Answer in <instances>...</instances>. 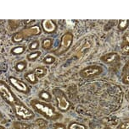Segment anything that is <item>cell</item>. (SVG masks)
Wrapping results in <instances>:
<instances>
[{"mask_svg": "<svg viewBox=\"0 0 129 129\" xmlns=\"http://www.w3.org/2000/svg\"><path fill=\"white\" fill-rule=\"evenodd\" d=\"M0 96L7 103L13 105L17 103V99L15 95L12 93L9 87L3 81H0Z\"/></svg>", "mask_w": 129, "mask_h": 129, "instance_id": "obj_1", "label": "cell"}, {"mask_svg": "<svg viewBox=\"0 0 129 129\" xmlns=\"http://www.w3.org/2000/svg\"><path fill=\"white\" fill-rule=\"evenodd\" d=\"M31 105L36 111H39V113L44 115L48 118H53L54 116V111L52 107H50L48 105L42 103L38 101H32L31 102Z\"/></svg>", "mask_w": 129, "mask_h": 129, "instance_id": "obj_2", "label": "cell"}, {"mask_svg": "<svg viewBox=\"0 0 129 129\" xmlns=\"http://www.w3.org/2000/svg\"><path fill=\"white\" fill-rule=\"evenodd\" d=\"M14 111H15L16 116L21 119H24V120H29L34 116L32 111L29 110L24 105L18 103V102L14 104Z\"/></svg>", "mask_w": 129, "mask_h": 129, "instance_id": "obj_3", "label": "cell"}, {"mask_svg": "<svg viewBox=\"0 0 129 129\" xmlns=\"http://www.w3.org/2000/svg\"><path fill=\"white\" fill-rule=\"evenodd\" d=\"M39 33H40L39 27H38V26H34V27L26 29V30L15 34V35L13 36V41L14 42H20V41H22L24 38L26 37V36L38 35V34H39Z\"/></svg>", "mask_w": 129, "mask_h": 129, "instance_id": "obj_4", "label": "cell"}, {"mask_svg": "<svg viewBox=\"0 0 129 129\" xmlns=\"http://www.w3.org/2000/svg\"><path fill=\"white\" fill-rule=\"evenodd\" d=\"M9 82H10V84L13 85V86L17 89V90H19L20 92L27 94V93H29V91H30L29 87L25 84V83L21 81V80L15 79V78L10 77V78H9Z\"/></svg>", "mask_w": 129, "mask_h": 129, "instance_id": "obj_5", "label": "cell"}, {"mask_svg": "<svg viewBox=\"0 0 129 129\" xmlns=\"http://www.w3.org/2000/svg\"><path fill=\"white\" fill-rule=\"evenodd\" d=\"M54 94H55V97H56V99H57L59 108L62 111L67 110L68 107H69V102H68L67 100L65 99V95L61 93V91L54 90Z\"/></svg>", "mask_w": 129, "mask_h": 129, "instance_id": "obj_6", "label": "cell"}, {"mask_svg": "<svg viewBox=\"0 0 129 129\" xmlns=\"http://www.w3.org/2000/svg\"><path fill=\"white\" fill-rule=\"evenodd\" d=\"M92 44H93L92 41L88 39L85 41L83 44L79 47V50H77V56L81 58L86 57L87 53L89 52L90 49L92 48V46H93Z\"/></svg>", "mask_w": 129, "mask_h": 129, "instance_id": "obj_7", "label": "cell"}, {"mask_svg": "<svg viewBox=\"0 0 129 129\" xmlns=\"http://www.w3.org/2000/svg\"><path fill=\"white\" fill-rule=\"evenodd\" d=\"M99 71V68H96V67H88L87 69H83L82 71L81 72V75L82 77L84 78H87V77H89V76H92V75L97 74Z\"/></svg>", "mask_w": 129, "mask_h": 129, "instance_id": "obj_8", "label": "cell"}, {"mask_svg": "<svg viewBox=\"0 0 129 129\" xmlns=\"http://www.w3.org/2000/svg\"><path fill=\"white\" fill-rule=\"evenodd\" d=\"M72 42V35L70 33H67L63 36L62 39V48L63 49H67L70 47V43Z\"/></svg>", "mask_w": 129, "mask_h": 129, "instance_id": "obj_9", "label": "cell"}, {"mask_svg": "<svg viewBox=\"0 0 129 129\" xmlns=\"http://www.w3.org/2000/svg\"><path fill=\"white\" fill-rule=\"evenodd\" d=\"M43 29L47 31V32H52L55 30V25L53 23L52 20H49V19H46L43 22Z\"/></svg>", "mask_w": 129, "mask_h": 129, "instance_id": "obj_10", "label": "cell"}, {"mask_svg": "<svg viewBox=\"0 0 129 129\" xmlns=\"http://www.w3.org/2000/svg\"><path fill=\"white\" fill-rule=\"evenodd\" d=\"M25 79L30 83V84H36L38 82V79L35 74V73H28L25 75Z\"/></svg>", "mask_w": 129, "mask_h": 129, "instance_id": "obj_11", "label": "cell"}, {"mask_svg": "<svg viewBox=\"0 0 129 129\" xmlns=\"http://www.w3.org/2000/svg\"><path fill=\"white\" fill-rule=\"evenodd\" d=\"M122 50L124 52H129V34H126V35L124 36Z\"/></svg>", "mask_w": 129, "mask_h": 129, "instance_id": "obj_12", "label": "cell"}, {"mask_svg": "<svg viewBox=\"0 0 129 129\" xmlns=\"http://www.w3.org/2000/svg\"><path fill=\"white\" fill-rule=\"evenodd\" d=\"M34 73H35L36 76L38 78H42L44 76V75H46L47 70L45 69H43V68H38V69H36L34 70Z\"/></svg>", "mask_w": 129, "mask_h": 129, "instance_id": "obj_13", "label": "cell"}, {"mask_svg": "<svg viewBox=\"0 0 129 129\" xmlns=\"http://www.w3.org/2000/svg\"><path fill=\"white\" fill-rule=\"evenodd\" d=\"M14 126L15 129H31V126L23 122H14Z\"/></svg>", "mask_w": 129, "mask_h": 129, "instance_id": "obj_14", "label": "cell"}, {"mask_svg": "<svg viewBox=\"0 0 129 129\" xmlns=\"http://www.w3.org/2000/svg\"><path fill=\"white\" fill-rule=\"evenodd\" d=\"M116 57H117V55L116 53H113V54H109L106 55L105 57H103V60L104 62L109 63V62H112L113 61H115Z\"/></svg>", "mask_w": 129, "mask_h": 129, "instance_id": "obj_15", "label": "cell"}, {"mask_svg": "<svg viewBox=\"0 0 129 129\" xmlns=\"http://www.w3.org/2000/svg\"><path fill=\"white\" fill-rule=\"evenodd\" d=\"M26 62H24V61L23 62H18L16 64V69H17V71H19V72L23 71V70L26 69Z\"/></svg>", "mask_w": 129, "mask_h": 129, "instance_id": "obj_16", "label": "cell"}, {"mask_svg": "<svg viewBox=\"0 0 129 129\" xmlns=\"http://www.w3.org/2000/svg\"><path fill=\"white\" fill-rule=\"evenodd\" d=\"M41 55V52H33V53H31L27 56V58L29 60H35L36 58H38L39 56Z\"/></svg>", "mask_w": 129, "mask_h": 129, "instance_id": "obj_17", "label": "cell"}, {"mask_svg": "<svg viewBox=\"0 0 129 129\" xmlns=\"http://www.w3.org/2000/svg\"><path fill=\"white\" fill-rule=\"evenodd\" d=\"M39 96H40V98L45 100V101H50V94H48V92H46V91L41 92Z\"/></svg>", "mask_w": 129, "mask_h": 129, "instance_id": "obj_18", "label": "cell"}, {"mask_svg": "<svg viewBox=\"0 0 129 129\" xmlns=\"http://www.w3.org/2000/svg\"><path fill=\"white\" fill-rule=\"evenodd\" d=\"M51 45H52V41L49 40V39H46V40L43 41V48L48 49V48H49L51 47Z\"/></svg>", "mask_w": 129, "mask_h": 129, "instance_id": "obj_19", "label": "cell"}, {"mask_svg": "<svg viewBox=\"0 0 129 129\" xmlns=\"http://www.w3.org/2000/svg\"><path fill=\"white\" fill-rule=\"evenodd\" d=\"M24 50H25V48L24 47H19L14 48V49L12 50V52L14 53V54H21V53H22L24 52Z\"/></svg>", "mask_w": 129, "mask_h": 129, "instance_id": "obj_20", "label": "cell"}, {"mask_svg": "<svg viewBox=\"0 0 129 129\" xmlns=\"http://www.w3.org/2000/svg\"><path fill=\"white\" fill-rule=\"evenodd\" d=\"M36 124L39 126V127H43V126H45L47 125V122H46L44 120H43V119H38V120L36 121Z\"/></svg>", "mask_w": 129, "mask_h": 129, "instance_id": "obj_21", "label": "cell"}, {"mask_svg": "<svg viewBox=\"0 0 129 129\" xmlns=\"http://www.w3.org/2000/svg\"><path fill=\"white\" fill-rule=\"evenodd\" d=\"M70 129H85V127L83 126L79 125V124L74 123V124H71V125L70 126Z\"/></svg>", "mask_w": 129, "mask_h": 129, "instance_id": "obj_22", "label": "cell"}, {"mask_svg": "<svg viewBox=\"0 0 129 129\" xmlns=\"http://www.w3.org/2000/svg\"><path fill=\"white\" fill-rule=\"evenodd\" d=\"M127 23H128L127 20H121L120 23H119V28L122 30V29L126 27V25H127Z\"/></svg>", "mask_w": 129, "mask_h": 129, "instance_id": "obj_23", "label": "cell"}, {"mask_svg": "<svg viewBox=\"0 0 129 129\" xmlns=\"http://www.w3.org/2000/svg\"><path fill=\"white\" fill-rule=\"evenodd\" d=\"M38 45H39L38 41H34V42H32L31 44H30L29 48H30V50H36V48L38 47Z\"/></svg>", "mask_w": 129, "mask_h": 129, "instance_id": "obj_24", "label": "cell"}, {"mask_svg": "<svg viewBox=\"0 0 129 129\" xmlns=\"http://www.w3.org/2000/svg\"><path fill=\"white\" fill-rule=\"evenodd\" d=\"M55 58L53 57H46L44 60H43V62L45 63H48V64H49V63H53L54 62Z\"/></svg>", "mask_w": 129, "mask_h": 129, "instance_id": "obj_25", "label": "cell"}, {"mask_svg": "<svg viewBox=\"0 0 129 129\" xmlns=\"http://www.w3.org/2000/svg\"><path fill=\"white\" fill-rule=\"evenodd\" d=\"M121 129H129V121H126V122H123L121 124Z\"/></svg>", "mask_w": 129, "mask_h": 129, "instance_id": "obj_26", "label": "cell"}, {"mask_svg": "<svg viewBox=\"0 0 129 129\" xmlns=\"http://www.w3.org/2000/svg\"><path fill=\"white\" fill-rule=\"evenodd\" d=\"M55 129H65V127L63 125H56Z\"/></svg>", "mask_w": 129, "mask_h": 129, "instance_id": "obj_27", "label": "cell"}, {"mask_svg": "<svg viewBox=\"0 0 129 129\" xmlns=\"http://www.w3.org/2000/svg\"><path fill=\"white\" fill-rule=\"evenodd\" d=\"M125 79H126V83H129V75H127V76H126Z\"/></svg>", "mask_w": 129, "mask_h": 129, "instance_id": "obj_28", "label": "cell"}, {"mask_svg": "<svg viewBox=\"0 0 129 129\" xmlns=\"http://www.w3.org/2000/svg\"><path fill=\"white\" fill-rule=\"evenodd\" d=\"M126 68H127V69L129 70V62H128V64H127V66H126Z\"/></svg>", "mask_w": 129, "mask_h": 129, "instance_id": "obj_29", "label": "cell"}, {"mask_svg": "<svg viewBox=\"0 0 129 129\" xmlns=\"http://www.w3.org/2000/svg\"><path fill=\"white\" fill-rule=\"evenodd\" d=\"M0 129H4V128L3 127V126H0Z\"/></svg>", "mask_w": 129, "mask_h": 129, "instance_id": "obj_30", "label": "cell"}, {"mask_svg": "<svg viewBox=\"0 0 129 129\" xmlns=\"http://www.w3.org/2000/svg\"><path fill=\"white\" fill-rule=\"evenodd\" d=\"M105 129H110V128H109V127H106Z\"/></svg>", "mask_w": 129, "mask_h": 129, "instance_id": "obj_31", "label": "cell"}]
</instances>
